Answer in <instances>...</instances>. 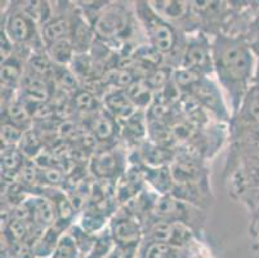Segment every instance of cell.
Here are the masks:
<instances>
[{
  "mask_svg": "<svg viewBox=\"0 0 259 258\" xmlns=\"http://www.w3.org/2000/svg\"><path fill=\"white\" fill-rule=\"evenodd\" d=\"M46 53L56 66H70L76 56L70 38H63L48 44L46 47Z\"/></svg>",
  "mask_w": 259,
  "mask_h": 258,
  "instance_id": "cell-20",
  "label": "cell"
},
{
  "mask_svg": "<svg viewBox=\"0 0 259 258\" xmlns=\"http://www.w3.org/2000/svg\"><path fill=\"white\" fill-rule=\"evenodd\" d=\"M133 3L146 43L164 57L165 67L171 70L180 67L187 35L181 32L165 18H162L152 8L150 2H133Z\"/></svg>",
  "mask_w": 259,
  "mask_h": 258,
  "instance_id": "cell-2",
  "label": "cell"
},
{
  "mask_svg": "<svg viewBox=\"0 0 259 258\" xmlns=\"http://www.w3.org/2000/svg\"><path fill=\"white\" fill-rule=\"evenodd\" d=\"M228 150L223 168V178L235 169L259 165V124L228 123Z\"/></svg>",
  "mask_w": 259,
  "mask_h": 258,
  "instance_id": "cell-5",
  "label": "cell"
},
{
  "mask_svg": "<svg viewBox=\"0 0 259 258\" xmlns=\"http://www.w3.org/2000/svg\"><path fill=\"white\" fill-rule=\"evenodd\" d=\"M132 164L140 167L146 186L150 190L155 191L160 196L170 195L174 183H176L173 174H171L170 165H166V167H146V165L137 164V163H132Z\"/></svg>",
  "mask_w": 259,
  "mask_h": 258,
  "instance_id": "cell-15",
  "label": "cell"
},
{
  "mask_svg": "<svg viewBox=\"0 0 259 258\" xmlns=\"http://www.w3.org/2000/svg\"><path fill=\"white\" fill-rule=\"evenodd\" d=\"M211 49L215 80L227 96L232 117L255 82V54L242 35H215L211 38Z\"/></svg>",
  "mask_w": 259,
  "mask_h": 258,
  "instance_id": "cell-1",
  "label": "cell"
},
{
  "mask_svg": "<svg viewBox=\"0 0 259 258\" xmlns=\"http://www.w3.org/2000/svg\"><path fill=\"white\" fill-rule=\"evenodd\" d=\"M26 163H27V159L17 146L2 148V179L6 182H15Z\"/></svg>",
  "mask_w": 259,
  "mask_h": 258,
  "instance_id": "cell-19",
  "label": "cell"
},
{
  "mask_svg": "<svg viewBox=\"0 0 259 258\" xmlns=\"http://www.w3.org/2000/svg\"><path fill=\"white\" fill-rule=\"evenodd\" d=\"M223 179L228 195L240 203L249 214L259 207V165L237 168Z\"/></svg>",
  "mask_w": 259,
  "mask_h": 258,
  "instance_id": "cell-8",
  "label": "cell"
},
{
  "mask_svg": "<svg viewBox=\"0 0 259 258\" xmlns=\"http://www.w3.org/2000/svg\"><path fill=\"white\" fill-rule=\"evenodd\" d=\"M250 43V42H249ZM251 49H253L254 54L256 58V75H255V82H259V43H250Z\"/></svg>",
  "mask_w": 259,
  "mask_h": 258,
  "instance_id": "cell-27",
  "label": "cell"
},
{
  "mask_svg": "<svg viewBox=\"0 0 259 258\" xmlns=\"http://www.w3.org/2000/svg\"><path fill=\"white\" fill-rule=\"evenodd\" d=\"M105 110L119 120V123L126 120L138 111L128 97L125 89L119 88H115V91L108 92L105 96Z\"/></svg>",
  "mask_w": 259,
  "mask_h": 258,
  "instance_id": "cell-17",
  "label": "cell"
},
{
  "mask_svg": "<svg viewBox=\"0 0 259 258\" xmlns=\"http://www.w3.org/2000/svg\"><path fill=\"white\" fill-rule=\"evenodd\" d=\"M128 156H125L119 149L105 148L96 151L89 163V170L100 181H119L125 173L128 167Z\"/></svg>",
  "mask_w": 259,
  "mask_h": 258,
  "instance_id": "cell-12",
  "label": "cell"
},
{
  "mask_svg": "<svg viewBox=\"0 0 259 258\" xmlns=\"http://www.w3.org/2000/svg\"><path fill=\"white\" fill-rule=\"evenodd\" d=\"M176 151L173 149L157 145L147 138L136 148L134 154L137 155V164L146 167H166L173 163Z\"/></svg>",
  "mask_w": 259,
  "mask_h": 258,
  "instance_id": "cell-14",
  "label": "cell"
},
{
  "mask_svg": "<svg viewBox=\"0 0 259 258\" xmlns=\"http://www.w3.org/2000/svg\"><path fill=\"white\" fill-rule=\"evenodd\" d=\"M182 249L171 247L168 243L159 241H145L142 249V258H174Z\"/></svg>",
  "mask_w": 259,
  "mask_h": 258,
  "instance_id": "cell-21",
  "label": "cell"
},
{
  "mask_svg": "<svg viewBox=\"0 0 259 258\" xmlns=\"http://www.w3.org/2000/svg\"><path fill=\"white\" fill-rule=\"evenodd\" d=\"M174 198L183 200L194 207L209 212L214 204V194L211 182H194V183H174L170 193Z\"/></svg>",
  "mask_w": 259,
  "mask_h": 258,
  "instance_id": "cell-13",
  "label": "cell"
},
{
  "mask_svg": "<svg viewBox=\"0 0 259 258\" xmlns=\"http://www.w3.org/2000/svg\"><path fill=\"white\" fill-rule=\"evenodd\" d=\"M25 132L9 123L2 122V148H13L20 145Z\"/></svg>",
  "mask_w": 259,
  "mask_h": 258,
  "instance_id": "cell-24",
  "label": "cell"
},
{
  "mask_svg": "<svg viewBox=\"0 0 259 258\" xmlns=\"http://www.w3.org/2000/svg\"><path fill=\"white\" fill-rule=\"evenodd\" d=\"M221 89L218 82L211 79V77H202L192 83L182 94L192 97L215 122L228 124L231 110Z\"/></svg>",
  "mask_w": 259,
  "mask_h": 258,
  "instance_id": "cell-7",
  "label": "cell"
},
{
  "mask_svg": "<svg viewBox=\"0 0 259 258\" xmlns=\"http://www.w3.org/2000/svg\"><path fill=\"white\" fill-rule=\"evenodd\" d=\"M120 123L115 119L111 114L107 113L105 108H101L98 113L92 115V125L91 131L93 134L94 141H98L101 143L111 141L116 136L120 134Z\"/></svg>",
  "mask_w": 259,
  "mask_h": 258,
  "instance_id": "cell-16",
  "label": "cell"
},
{
  "mask_svg": "<svg viewBox=\"0 0 259 258\" xmlns=\"http://www.w3.org/2000/svg\"><path fill=\"white\" fill-rule=\"evenodd\" d=\"M151 219L182 224L190 227L195 234L200 233L208 221V212L194 207L171 195L159 196ZM150 219V221H151Z\"/></svg>",
  "mask_w": 259,
  "mask_h": 258,
  "instance_id": "cell-6",
  "label": "cell"
},
{
  "mask_svg": "<svg viewBox=\"0 0 259 258\" xmlns=\"http://www.w3.org/2000/svg\"><path fill=\"white\" fill-rule=\"evenodd\" d=\"M89 23L96 38L110 48L131 47L136 34H142L134 3L131 2H105Z\"/></svg>",
  "mask_w": 259,
  "mask_h": 258,
  "instance_id": "cell-3",
  "label": "cell"
},
{
  "mask_svg": "<svg viewBox=\"0 0 259 258\" xmlns=\"http://www.w3.org/2000/svg\"><path fill=\"white\" fill-rule=\"evenodd\" d=\"M17 148L20 149V151L27 160L36 158L41 153V138H40L39 133L34 131V128L26 131Z\"/></svg>",
  "mask_w": 259,
  "mask_h": 258,
  "instance_id": "cell-22",
  "label": "cell"
},
{
  "mask_svg": "<svg viewBox=\"0 0 259 258\" xmlns=\"http://www.w3.org/2000/svg\"><path fill=\"white\" fill-rule=\"evenodd\" d=\"M152 8L185 35L200 32L199 21L192 2L182 0H148Z\"/></svg>",
  "mask_w": 259,
  "mask_h": 258,
  "instance_id": "cell-11",
  "label": "cell"
},
{
  "mask_svg": "<svg viewBox=\"0 0 259 258\" xmlns=\"http://www.w3.org/2000/svg\"><path fill=\"white\" fill-rule=\"evenodd\" d=\"M178 68L191 71L199 77L214 75L211 38L204 32L187 35Z\"/></svg>",
  "mask_w": 259,
  "mask_h": 258,
  "instance_id": "cell-9",
  "label": "cell"
},
{
  "mask_svg": "<svg viewBox=\"0 0 259 258\" xmlns=\"http://www.w3.org/2000/svg\"><path fill=\"white\" fill-rule=\"evenodd\" d=\"M2 32L15 44V48L46 51L41 27L26 11L23 2H9V6L2 7Z\"/></svg>",
  "mask_w": 259,
  "mask_h": 258,
  "instance_id": "cell-4",
  "label": "cell"
},
{
  "mask_svg": "<svg viewBox=\"0 0 259 258\" xmlns=\"http://www.w3.org/2000/svg\"><path fill=\"white\" fill-rule=\"evenodd\" d=\"M249 217H250V219H249V235L251 236V240H253L254 249L259 254V207L251 214H249Z\"/></svg>",
  "mask_w": 259,
  "mask_h": 258,
  "instance_id": "cell-25",
  "label": "cell"
},
{
  "mask_svg": "<svg viewBox=\"0 0 259 258\" xmlns=\"http://www.w3.org/2000/svg\"><path fill=\"white\" fill-rule=\"evenodd\" d=\"M246 39L250 43H259V9L254 13L246 31Z\"/></svg>",
  "mask_w": 259,
  "mask_h": 258,
  "instance_id": "cell-26",
  "label": "cell"
},
{
  "mask_svg": "<svg viewBox=\"0 0 259 258\" xmlns=\"http://www.w3.org/2000/svg\"><path fill=\"white\" fill-rule=\"evenodd\" d=\"M231 122L240 124H259V82H254L251 85L239 111L231 117Z\"/></svg>",
  "mask_w": 259,
  "mask_h": 258,
  "instance_id": "cell-18",
  "label": "cell"
},
{
  "mask_svg": "<svg viewBox=\"0 0 259 258\" xmlns=\"http://www.w3.org/2000/svg\"><path fill=\"white\" fill-rule=\"evenodd\" d=\"M79 244H77L75 236L67 230L61 236L57 247L54 249L51 258H77L79 257Z\"/></svg>",
  "mask_w": 259,
  "mask_h": 258,
  "instance_id": "cell-23",
  "label": "cell"
},
{
  "mask_svg": "<svg viewBox=\"0 0 259 258\" xmlns=\"http://www.w3.org/2000/svg\"><path fill=\"white\" fill-rule=\"evenodd\" d=\"M107 229L114 244L117 245V249L121 250L124 255L128 252H134L143 239L142 224L122 207L112 214Z\"/></svg>",
  "mask_w": 259,
  "mask_h": 258,
  "instance_id": "cell-10",
  "label": "cell"
}]
</instances>
